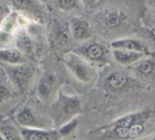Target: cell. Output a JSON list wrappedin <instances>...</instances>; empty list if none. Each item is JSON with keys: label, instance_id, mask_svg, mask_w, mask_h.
Wrapping results in <instances>:
<instances>
[{"label": "cell", "instance_id": "1", "mask_svg": "<svg viewBox=\"0 0 155 140\" xmlns=\"http://www.w3.org/2000/svg\"><path fill=\"white\" fill-rule=\"evenodd\" d=\"M127 82V78L124 75L120 73H117L114 75L109 80L110 87L114 89H120L124 87Z\"/></svg>", "mask_w": 155, "mask_h": 140}, {"label": "cell", "instance_id": "2", "mask_svg": "<svg viewBox=\"0 0 155 140\" xmlns=\"http://www.w3.org/2000/svg\"><path fill=\"white\" fill-rule=\"evenodd\" d=\"M0 57L10 62H15L19 59L20 54L16 50H5L0 51Z\"/></svg>", "mask_w": 155, "mask_h": 140}, {"label": "cell", "instance_id": "3", "mask_svg": "<svg viewBox=\"0 0 155 140\" xmlns=\"http://www.w3.org/2000/svg\"><path fill=\"white\" fill-rule=\"evenodd\" d=\"M17 45L19 48V49L24 51V52H29L32 48L31 42H30V39L27 38V36H21V37H20L18 39V42H17Z\"/></svg>", "mask_w": 155, "mask_h": 140}, {"label": "cell", "instance_id": "4", "mask_svg": "<svg viewBox=\"0 0 155 140\" xmlns=\"http://www.w3.org/2000/svg\"><path fill=\"white\" fill-rule=\"evenodd\" d=\"M86 29H87V25L86 23L80 22L76 24L73 29V33L76 39H80V38L83 37L84 34L86 32Z\"/></svg>", "mask_w": 155, "mask_h": 140}, {"label": "cell", "instance_id": "5", "mask_svg": "<svg viewBox=\"0 0 155 140\" xmlns=\"http://www.w3.org/2000/svg\"><path fill=\"white\" fill-rule=\"evenodd\" d=\"M87 52L89 57L92 59H95V60L101 58L103 54L102 49L98 45H92V46H91L87 50Z\"/></svg>", "mask_w": 155, "mask_h": 140}, {"label": "cell", "instance_id": "6", "mask_svg": "<svg viewBox=\"0 0 155 140\" xmlns=\"http://www.w3.org/2000/svg\"><path fill=\"white\" fill-rule=\"evenodd\" d=\"M113 46L114 47H121V48H127L128 50H132V51H136L139 49V47L133 42H130V41H124V42H117L113 43Z\"/></svg>", "mask_w": 155, "mask_h": 140}, {"label": "cell", "instance_id": "7", "mask_svg": "<svg viewBox=\"0 0 155 140\" xmlns=\"http://www.w3.org/2000/svg\"><path fill=\"white\" fill-rule=\"evenodd\" d=\"M114 54L117 59L121 61H125L131 59L133 56V53L127 51H115Z\"/></svg>", "mask_w": 155, "mask_h": 140}, {"label": "cell", "instance_id": "8", "mask_svg": "<svg viewBox=\"0 0 155 140\" xmlns=\"http://www.w3.org/2000/svg\"><path fill=\"white\" fill-rule=\"evenodd\" d=\"M76 74L77 77L83 81H87L89 78V72L83 66H79L76 68Z\"/></svg>", "mask_w": 155, "mask_h": 140}, {"label": "cell", "instance_id": "9", "mask_svg": "<svg viewBox=\"0 0 155 140\" xmlns=\"http://www.w3.org/2000/svg\"><path fill=\"white\" fill-rule=\"evenodd\" d=\"M142 129H143V126H142V125L139 124V123L133 125L129 129V137H130V138H136L141 133Z\"/></svg>", "mask_w": 155, "mask_h": 140}, {"label": "cell", "instance_id": "10", "mask_svg": "<svg viewBox=\"0 0 155 140\" xmlns=\"http://www.w3.org/2000/svg\"><path fill=\"white\" fill-rule=\"evenodd\" d=\"M18 120L20 123L24 125H28L33 122V117L31 114L28 112H23L18 116Z\"/></svg>", "mask_w": 155, "mask_h": 140}, {"label": "cell", "instance_id": "11", "mask_svg": "<svg viewBox=\"0 0 155 140\" xmlns=\"http://www.w3.org/2000/svg\"><path fill=\"white\" fill-rule=\"evenodd\" d=\"M3 135L6 140H15L16 138V133L15 130L11 127H5L2 130Z\"/></svg>", "mask_w": 155, "mask_h": 140}, {"label": "cell", "instance_id": "12", "mask_svg": "<svg viewBox=\"0 0 155 140\" xmlns=\"http://www.w3.org/2000/svg\"><path fill=\"white\" fill-rule=\"evenodd\" d=\"M15 75L18 79L24 80L28 76V69L25 66H21V67L17 69V70L15 72Z\"/></svg>", "mask_w": 155, "mask_h": 140}, {"label": "cell", "instance_id": "13", "mask_svg": "<svg viewBox=\"0 0 155 140\" xmlns=\"http://www.w3.org/2000/svg\"><path fill=\"white\" fill-rule=\"evenodd\" d=\"M119 17H118L117 14H111L107 18V24L110 27L115 26L117 25L119 23Z\"/></svg>", "mask_w": 155, "mask_h": 140}, {"label": "cell", "instance_id": "14", "mask_svg": "<svg viewBox=\"0 0 155 140\" xmlns=\"http://www.w3.org/2000/svg\"><path fill=\"white\" fill-rule=\"evenodd\" d=\"M79 107H80V103L76 99H73V100L69 101L66 104V110L68 111H69V112L76 111V110L78 109Z\"/></svg>", "mask_w": 155, "mask_h": 140}, {"label": "cell", "instance_id": "15", "mask_svg": "<svg viewBox=\"0 0 155 140\" xmlns=\"http://www.w3.org/2000/svg\"><path fill=\"white\" fill-rule=\"evenodd\" d=\"M132 122H133V117H131V116H127V117H124V118L121 119L120 120L119 123H118V126H120V127L128 128L131 125Z\"/></svg>", "mask_w": 155, "mask_h": 140}, {"label": "cell", "instance_id": "16", "mask_svg": "<svg viewBox=\"0 0 155 140\" xmlns=\"http://www.w3.org/2000/svg\"><path fill=\"white\" fill-rule=\"evenodd\" d=\"M115 132H116L117 135L120 138H126L127 137L129 136V128L117 126Z\"/></svg>", "mask_w": 155, "mask_h": 140}, {"label": "cell", "instance_id": "17", "mask_svg": "<svg viewBox=\"0 0 155 140\" xmlns=\"http://www.w3.org/2000/svg\"><path fill=\"white\" fill-rule=\"evenodd\" d=\"M28 140H48V138L44 134L35 132L28 135Z\"/></svg>", "mask_w": 155, "mask_h": 140}, {"label": "cell", "instance_id": "18", "mask_svg": "<svg viewBox=\"0 0 155 140\" xmlns=\"http://www.w3.org/2000/svg\"><path fill=\"white\" fill-rule=\"evenodd\" d=\"M139 70L145 74H148L152 70V66L149 62H144L139 66Z\"/></svg>", "mask_w": 155, "mask_h": 140}, {"label": "cell", "instance_id": "19", "mask_svg": "<svg viewBox=\"0 0 155 140\" xmlns=\"http://www.w3.org/2000/svg\"><path fill=\"white\" fill-rule=\"evenodd\" d=\"M59 40H60L61 43L63 45H66L70 41V36L68 34V32H63L59 36Z\"/></svg>", "mask_w": 155, "mask_h": 140}, {"label": "cell", "instance_id": "20", "mask_svg": "<svg viewBox=\"0 0 155 140\" xmlns=\"http://www.w3.org/2000/svg\"><path fill=\"white\" fill-rule=\"evenodd\" d=\"M61 5L63 8H72L74 5V0H63L61 1Z\"/></svg>", "mask_w": 155, "mask_h": 140}, {"label": "cell", "instance_id": "21", "mask_svg": "<svg viewBox=\"0 0 155 140\" xmlns=\"http://www.w3.org/2000/svg\"><path fill=\"white\" fill-rule=\"evenodd\" d=\"M39 90H40L42 94L47 93L49 90V85L46 83H42V84H41L40 87H39Z\"/></svg>", "mask_w": 155, "mask_h": 140}, {"label": "cell", "instance_id": "22", "mask_svg": "<svg viewBox=\"0 0 155 140\" xmlns=\"http://www.w3.org/2000/svg\"><path fill=\"white\" fill-rule=\"evenodd\" d=\"M8 96V92L4 87H0V99H5Z\"/></svg>", "mask_w": 155, "mask_h": 140}]
</instances>
